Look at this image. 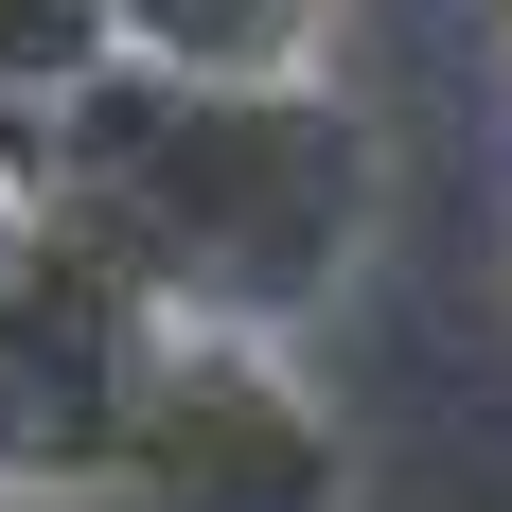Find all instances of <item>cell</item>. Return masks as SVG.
<instances>
[{
  "label": "cell",
  "mask_w": 512,
  "mask_h": 512,
  "mask_svg": "<svg viewBox=\"0 0 512 512\" xmlns=\"http://www.w3.org/2000/svg\"><path fill=\"white\" fill-rule=\"evenodd\" d=\"M18 177H36V230L89 248L124 301L159 318H230V336H301L371 248V195H389V142H371L354 89H195V71H89V89L18 124Z\"/></svg>",
  "instance_id": "cell-1"
},
{
  "label": "cell",
  "mask_w": 512,
  "mask_h": 512,
  "mask_svg": "<svg viewBox=\"0 0 512 512\" xmlns=\"http://www.w3.org/2000/svg\"><path fill=\"white\" fill-rule=\"evenodd\" d=\"M89 512H354V442L283 371V336L142 318L124 336V389H106Z\"/></svg>",
  "instance_id": "cell-2"
},
{
  "label": "cell",
  "mask_w": 512,
  "mask_h": 512,
  "mask_svg": "<svg viewBox=\"0 0 512 512\" xmlns=\"http://www.w3.org/2000/svg\"><path fill=\"white\" fill-rule=\"evenodd\" d=\"M159 301H124L89 248H53L0 283V512H89V460H106V389H124V336Z\"/></svg>",
  "instance_id": "cell-3"
},
{
  "label": "cell",
  "mask_w": 512,
  "mask_h": 512,
  "mask_svg": "<svg viewBox=\"0 0 512 512\" xmlns=\"http://www.w3.org/2000/svg\"><path fill=\"white\" fill-rule=\"evenodd\" d=\"M354 0H124V53L142 71H195V89H283L336 53Z\"/></svg>",
  "instance_id": "cell-4"
},
{
  "label": "cell",
  "mask_w": 512,
  "mask_h": 512,
  "mask_svg": "<svg viewBox=\"0 0 512 512\" xmlns=\"http://www.w3.org/2000/svg\"><path fill=\"white\" fill-rule=\"evenodd\" d=\"M89 71H124V0H0V124H53Z\"/></svg>",
  "instance_id": "cell-5"
},
{
  "label": "cell",
  "mask_w": 512,
  "mask_h": 512,
  "mask_svg": "<svg viewBox=\"0 0 512 512\" xmlns=\"http://www.w3.org/2000/svg\"><path fill=\"white\" fill-rule=\"evenodd\" d=\"M36 265V177H18V124H0V283Z\"/></svg>",
  "instance_id": "cell-6"
},
{
  "label": "cell",
  "mask_w": 512,
  "mask_h": 512,
  "mask_svg": "<svg viewBox=\"0 0 512 512\" xmlns=\"http://www.w3.org/2000/svg\"><path fill=\"white\" fill-rule=\"evenodd\" d=\"M495 53H512V0H495Z\"/></svg>",
  "instance_id": "cell-7"
}]
</instances>
